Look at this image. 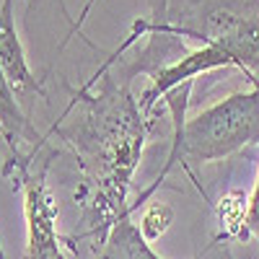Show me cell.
Segmentation results:
<instances>
[{
  "instance_id": "5b68a950",
  "label": "cell",
  "mask_w": 259,
  "mask_h": 259,
  "mask_svg": "<svg viewBox=\"0 0 259 259\" xmlns=\"http://www.w3.org/2000/svg\"><path fill=\"white\" fill-rule=\"evenodd\" d=\"M0 135L11 150V158L36 156L41 143H45V138L31 124V114L18 101L3 65H0Z\"/></svg>"
},
{
  "instance_id": "7a4b0ae2",
  "label": "cell",
  "mask_w": 259,
  "mask_h": 259,
  "mask_svg": "<svg viewBox=\"0 0 259 259\" xmlns=\"http://www.w3.org/2000/svg\"><path fill=\"white\" fill-rule=\"evenodd\" d=\"M249 91H236L218 104L207 106L192 119H184L187 99L192 91V83H184L179 89L163 96L171 124H174V140H171V153L166 166L161 168L158 179L150 184L145 192H140L138 202H133V212L148 202V197L158 189L163 177L182 163H215L233 156L236 150L246 145H259V80H249Z\"/></svg>"
},
{
  "instance_id": "52a82bcc",
  "label": "cell",
  "mask_w": 259,
  "mask_h": 259,
  "mask_svg": "<svg viewBox=\"0 0 259 259\" xmlns=\"http://www.w3.org/2000/svg\"><path fill=\"white\" fill-rule=\"evenodd\" d=\"M171 221H174V210H171L168 205L163 202H153L150 207H145L143 218H140V231L143 236L153 244L156 239H161V236L168 231Z\"/></svg>"
},
{
  "instance_id": "9c48e42d",
  "label": "cell",
  "mask_w": 259,
  "mask_h": 259,
  "mask_svg": "<svg viewBox=\"0 0 259 259\" xmlns=\"http://www.w3.org/2000/svg\"><path fill=\"white\" fill-rule=\"evenodd\" d=\"M0 259H8V256H6V251H3V246H0Z\"/></svg>"
},
{
  "instance_id": "277c9868",
  "label": "cell",
  "mask_w": 259,
  "mask_h": 259,
  "mask_svg": "<svg viewBox=\"0 0 259 259\" xmlns=\"http://www.w3.org/2000/svg\"><path fill=\"white\" fill-rule=\"evenodd\" d=\"M0 65L13 85L18 101L24 109L31 112L34 99L41 94V85L26 60V50L21 45V36L16 31V13H13V0L0 3Z\"/></svg>"
},
{
  "instance_id": "3957f363",
  "label": "cell",
  "mask_w": 259,
  "mask_h": 259,
  "mask_svg": "<svg viewBox=\"0 0 259 259\" xmlns=\"http://www.w3.org/2000/svg\"><path fill=\"white\" fill-rule=\"evenodd\" d=\"M36 156L8 158L6 177L24 194V221H26V259H65L62 241L57 233V200L47 184V161L39 166Z\"/></svg>"
},
{
  "instance_id": "ba28073f",
  "label": "cell",
  "mask_w": 259,
  "mask_h": 259,
  "mask_svg": "<svg viewBox=\"0 0 259 259\" xmlns=\"http://www.w3.org/2000/svg\"><path fill=\"white\" fill-rule=\"evenodd\" d=\"M244 228L254 233L259 239V168H256V179L251 187V194L246 197V212H244Z\"/></svg>"
},
{
  "instance_id": "6da1fadb",
  "label": "cell",
  "mask_w": 259,
  "mask_h": 259,
  "mask_svg": "<svg viewBox=\"0 0 259 259\" xmlns=\"http://www.w3.org/2000/svg\"><path fill=\"white\" fill-rule=\"evenodd\" d=\"M112 60L73 94L68 109L52 127L73 148L83 171L80 207L99 249L112 226L130 210L127 192L145 148V112L130 94V80L112 75ZM133 212V210H130Z\"/></svg>"
},
{
  "instance_id": "8992f818",
  "label": "cell",
  "mask_w": 259,
  "mask_h": 259,
  "mask_svg": "<svg viewBox=\"0 0 259 259\" xmlns=\"http://www.w3.org/2000/svg\"><path fill=\"white\" fill-rule=\"evenodd\" d=\"M96 259H163V256L150 246L140 226L133 223V212L127 210L112 226V231L106 233Z\"/></svg>"
}]
</instances>
